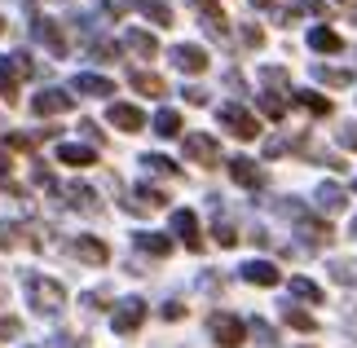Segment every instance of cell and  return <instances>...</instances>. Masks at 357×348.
Masks as SVG:
<instances>
[{
    "instance_id": "6da1fadb",
    "label": "cell",
    "mask_w": 357,
    "mask_h": 348,
    "mask_svg": "<svg viewBox=\"0 0 357 348\" xmlns=\"http://www.w3.org/2000/svg\"><path fill=\"white\" fill-rule=\"evenodd\" d=\"M26 300H31V309H36L40 317H58L62 304H66V287L53 282V278L31 273V278H26Z\"/></svg>"
},
{
    "instance_id": "7a4b0ae2",
    "label": "cell",
    "mask_w": 357,
    "mask_h": 348,
    "mask_svg": "<svg viewBox=\"0 0 357 348\" xmlns=\"http://www.w3.org/2000/svg\"><path fill=\"white\" fill-rule=\"evenodd\" d=\"M31 71H36V62L26 58V53H9V58H0V97H5L9 106L18 102V84Z\"/></svg>"
},
{
    "instance_id": "3957f363",
    "label": "cell",
    "mask_w": 357,
    "mask_h": 348,
    "mask_svg": "<svg viewBox=\"0 0 357 348\" xmlns=\"http://www.w3.org/2000/svg\"><path fill=\"white\" fill-rule=\"evenodd\" d=\"M216 119H221V128L234 133L238 142H256V137H260V119L247 106H238V102H225L221 110H216Z\"/></svg>"
},
{
    "instance_id": "277c9868",
    "label": "cell",
    "mask_w": 357,
    "mask_h": 348,
    "mask_svg": "<svg viewBox=\"0 0 357 348\" xmlns=\"http://www.w3.org/2000/svg\"><path fill=\"white\" fill-rule=\"evenodd\" d=\"M208 331H212V340L221 344V348H238L247 340V322H243V317H234V313H225V309H216L208 317Z\"/></svg>"
},
{
    "instance_id": "5b68a950",
    "label": "cell",
    "mask_w": 357,
    "mask_h": 348,
    "mask_svg": "<svg viewBox=\"0 0 357 348\" xmlns=\"http://www.w3.org/2000/svg\"><path fill=\"white\" fill-rule=\"evenodd\" d=\"M146 322V300L142 296H128V300H119L115 304V313H111V326H115V335H137Z\"/></svg>"
},
{
    "instance_id": "8992f818",
    "label": "cell",
    "mask_w": 357,
    "mask_h": 348,
    "mask_svg": "<svg viewBox=\"0 0 357 348\" xmlns=\"http://www.w3.org/2000/svg\"><path fill=\"white\" fill-rule=\"evenodd\" d=\"M185 159L203 163V168H216V163H221V146H216V137H208V133H190L185 137Z\"/></svg>"
},
{
    "instance_id": "52a82bcc",
    "label": "cell",
    "mask_w": 357,
    "mask_h": 348,
    "mask_svg": "<svg viewBox=\"0 0 357 348\" xmlns=\"http://www.w3.org/2000/svg\"><path fill=\"white\" fill-rule=\"evenodd\" d=\"M71 256L79 264H93V269H102L106 260H111V247H106L102 239H93V234H79V239L71 243Z\"/></svg>"
},
{
    "instance_id": "ba28073f",
    "label": "cell",
    "mask_w": 357,
    "mask_h": 348,
    "mask_svg": "<svg viewBox=\"0 0 357 348\" xmlns=\"http://www.w3.org/2000/svg\"><path fill=\"white\" fill-rule=\"evenodd\" d=\"M172 234L181 239L190 252H203V239H199V216L190 212V207H176L172 212Z\"/></svg>"
},
{
    "instance_id": "9c48e42d",
    "label": "cell",
    "mask_w": 357,
    "mask_h": 348,
    "mask_svg": "<svg viewBox=\"0 0 357 348\" xmlns=\"http://www.w3.org/2000/svg\"><path fill=\"white\" fill-rule=\"evenodd\" d=\"M296 234H300V239H305L309 247H326V243L335 239V229L326 225V220H318V216H305V212L296 216Z\"/></svg>"
},
{
    "instance_id": "30bf717a",
    "label": "cell",
    "mask_w": 357,
    "mask_h": 348,
    "mask_svg": "<svg viewBox=\"0 0 357 348\" xmlns=\"http://www.w3.org/2000/svg\"><path fill=\"white\" fill-rule=\"evenodd\" d=\"M238 273H243V282H252V287H278L282 282V273H278L273 260H247Z\"/></svg>"
},
{
    "instance_id": "8fae6325",
    "label": "cell",
    "mask_w": 357,
    "mask_h": 348,
    "mask_svg": "<svg viewBox=\"0 0 357 348\" xmlns=\"http://www.w3.org/2000/svg\"><path fill=\"white\" fill-rule=\"evenodd\" d=\"M31 110H36L40 119L62 115V110H71V93H62V89H45V93H36V97H31Z\"/></svg>"
},
{
    "instance_id": "7c38bea8",
    "label": "cell",
    "mask_w": 357,
    "mask_h": 348,
    "mask_svg": "<svg viewBox=\"0 0 357 348\" xmlns=\"http://www.w3.org/2000/svg\"><path fill=\"white\" fill-rule=\"evenodd\" d=\"M172 66L185 71V75H199V71H208V53H203L199 45H176L172 49Z\"/></svg>"
},
{
    "instance_id": "4fadbf2b",
    "label": "cell",
    "mask_w": 357,
    "mask_h": 348,
    "mask_svg": "<svg viewBox=\"0 0 357 348\" xmlns=\"http://www.w3.org/2000/svg\"><path fill=\"white\" fill-rule=\"evenodd\" d=\"M31 36L45 45L53 58H66V36L58 31V22H49V18H36V27H31Z\"/></svg>"
},
{
    "instance_id": "5bb4252c",
    "label": "cell",
    "mask_w": 357,
    "mask_h": 348,
    "mask_svg": "<svg viewBox=\"0 0 357 348\" xmlns=\"http://www.w3.org/2000/svg\"><path fill=\"white\" fill-rule=\"evenodd\" d=\"M106 119H111L119 133H142L146 128V115L137 106H128V102H115L111 110H106Z\"/></svg>"
},
{
    "instance_id": "9a60e30c",
    "label": "cell",
    "mask_w": 357,
    "mask_h": 348,
    "mask_svg": "<svg viewBox=\"0 0 357 348\" xmlns=\"http://www.w3.org/2000/svg\"><path fill=\"white\" fill-rule=\"evenodd\" d=\"M128 212H159V207H168V194L155 190V186H137L132 190V199L123 203Z\"/></svg>"
},
{
    "instance_id": "2e32d148",
    "label": "cell",
    "mask_w": 357,
    "mask_h": 348,
    "mask_svg": "<svg viewBox=\"0 0 357 348\" xmlns=\"http://www.w3.org/2000/svg\"><path fill=\"white\" fill-rule=\"evenodd\" d=\"M229 176H234L238 181V186H247V190H260V186H265V172H260L256 168V159H229Z\"/></svg>"
},
{
    "instance_id": "e0dca14e",
    "label": "cell",
    "mask_w": 357,
    "mask_h": 348,
    "mask_svg": "<svg viewBox=\"0 0 357 348\" xmlns=\"http://www.w3.org/2000/svg\"><path fill=\"white\" fill-rule=\"evenodd\" d=\"M58 163H66V168H93V163H98V150L66 142V146H58Z\"/></svg>"
},
{
    "instance_id": "ac0fdd59",
    "label": "cell",
    "mask_w": 357,
    "mask_h": 348,
    "mask_svg": "<svg viewBox=\"0 0 357 348\" xmlns=\"http://www.w3.org/2000/svg\"><path fill=\"white\" fill-rule=\"evenodd\" d=\"M132 243H137V252H146V256H155V260H163V256L172 252V239H168V234H150V229L132 234Z\"/></svg>"
},
{
    "instance_id": "d6986e66",
    "label": "cell",
    "mask_w": 357,
    "mask_h": 348,
    "mask_svg": "<svg viewBox=\"0 0 357 348\" xmlns=\"http://www.w3.org/2000/svg\"><path fill=\"white\" fill-rule=\"evenodd\" d=\"M190 9H195L199 18H208V31H212L216 40H225V13H221V5H216V0H190Z\"/></svg>"
},
{
    "instance_id": "ffe728a7",
    "label": "cell",
    "mask_w": 357,
    "mask_h": 348,
    "mask_svg": "<svg viewBox=\"0 0 357 348\" xmlns=\"http://www.w3.org/2000/svg\"><path fill=\"white\" fill-rule=\"evenodd\" d=\"M66 203H71L75 212H89V216H98V212H102L98 194H93L89 186H66Z\"/></svg>"
},
{
    "instance_id": "44dd1931",
    "label": "cell",
    "mask_w": 357,
    "mask_h": 348,
    "mask_svg": "<svg viewBox=\"0 0 357 348\" xmlns=\"http://www.w3.org/2000/svg\"><path fill=\"white\" fill-rule=\"evenodd\" d=\"M71 89L84 93V97H111L115 93V84H111V80H102V75H75Z\"/></svg>"
},
{
    "instance_id": "7402d4cb",
    "label": "cell",
    "mask_w": 357,
    "mask_h": 348,
    "mask_svg": "<svg viewBox=\"0 0 357 348\" xmlns=\"http://www.w3.org/2000/svg\"><path fill=\"white\" fill-rule=\"evenodd\" d=\"M128 84L142 93V97H163V93H168V84H163L155 71H132V75H128Z\"/></svg>"
},
{
    "instance_id": "603a6c76",
    "label": "cell",
    "mask_w": 357,
    "mask_h": 348,
    "mask_svg": "<svg viewBox=\"0 0 357 348\" xmlns=\"http://www.w3.org/2000/svg\"><path fill=\"white\" fill-rule=\"evenodd\" d=\"M309 49H318V53H340V49H344V40H340L331 27H313V31H309Z\"/></svg>"
},
{
    "instance_id": "cb8c5ba5",
    "label": "cell",
    "mask_w": 357,
    "mask_h": 348,
    "mask_svg": "<svg viewBox=\"0 0 357 348\" xmlns=\"http://www.w3.org/2000/svg\"><path fill=\"white\" fill-rule=\"evenodd\" d=\"M313 80H322L331 89H344V84H353V71L349 66H313Z\"/></svg>"
},
{
    "instance_id": "d4e9b609",
    "label": "cell",
    "mask_w": 357,
    "mask_h": 348,
    "mask_svg": "<svg viewBox=\"0 0 357 348\" xmlns=\"http://www.w3.org/2000/svg\"><path fill=\"white\" fill-rule=\"evenodd\" d=\"M132 5L142 9V13H146V18L155 22V27H172V9L163 5V0H132Z\"/></svg>"
},
{
    "instance_id": "484cf974",
    "label": "cell",
    "mask_w": 357,
    "mask_h": 348,
    "mask_svg": "<svg viewBox=\"0 0 357 348\" xmlns=\"http://www.w3.org/2000/svg\"><path fill=\"white\" fill-rule=\"evenodd\" d=\"M123 45H128L132 53H142V58H155V53H159V40L150 36V31H128V36H123Z\"/></svg>"
},
{
    "instance_id": "4316f807",
    "label": "cell",
    "mask_w": 357,
    "mask_h": 348,
    "mask_svg": "<svg viewBox=\"0 0 357 348\" xmlns=\"http://www.w3.org/2000/svg\"><path fill=\"white\" fill-rule=\"evenodd\" d=\"M344 203H349V199H344V190H340V186H331V181H326V186H318V207H322V212H340Z\"/></svg>"
},
{
    "instance_id": "83f0119b",
    "label": "cell",
    "mask_w": 357,
    "mask_h": 348,
    "mask_svg": "<svg viewBox=\"0 0 357 348\" xmlns=\"http://www.w3.org/2000/svg\"><path fill=\"white\" fill-rule=\"evenodd\" d=\"M291 296L296 300H309V304H322V287L309 282V278H291Z\"/></svg>"
},
{
    "instance_id": "f1b7e54d",
    "label": "cell",
    "mask_w": 357,
    "mask_h": 348,
    "mask_svg": "<svg viewBox=\"0 0 357 348\" xmlns=\"http://www.w3.org/2000/svg\"><path fill=\"white\" fill-rule=\"evenodd\" d=\"M282 322H287V326H296V331H305V335H309V331H318V322H313V313H305V309H291V304L282 309Z\"/></svg>"
},
{
    "instance_id": "f546056e",
    "label": "cell",
    "mask_w": 357,
    "mask_h": 348,
    "mask_svg": "<svg viewBox=\"0 0 357 348\" xmlns=\"http://www.w3.org/2000/svg\"><path fill=\"white\" fill-rule=\"evenodd\" d=\"M291 102H296V106H305L309 115H331V102H326V97H318V93H296Z\"/></svg>"
},
{
    "instance_id": "4dcf8cb0",
    "label": "cell",
    "mask_w": 357,
    "mask_h": 348,
    "mask_svg": "<svg viewBox=\"0 0 357 348\" xmlns=\"http://www.w3.org/2000/svg\"><path fill=\"white\" fill-rule=\"evenodd\" d=\"M155 133L159 137H176V133H181V115H176V110H159V115H155Z\"/></svg>"
},
{
    "instance_id": "1f68e13d",
    "label": "cell",
    "mask_w": 357,
    "mask_h": 348,
    "mask_svg": "<svg viewBox=\"0 0 357 348\" xmlns=\"http://www.w3.org/2000/svg\"><path fill=\"white\" fill-rule=\"evenodd\" d=\"M146 172H155V176H176V163L172 159H163V155H146Z\"/></svg>"
},
{
    "instance_id": "d6a6232c",
    "label": "cell",
    "mask_w": 357,
    "mask_h": 348,
    "mask_svg": "<svg viewBox=\"0 0 357 348\" xmlns=\"http://www.w3.org/2000/svg\"><path fill=\"white\" fill-rule=\"evenodd\" d=\"M22 243V225H13V220H0V252L5 247H18Z\"/></svg>"
},
{
    "instance_id": "836d02e7",
    "label": "cell",
    "mask_w": 357,
    "mask_h": 348,
    "mask_svg": "<svg viewBox=\"0 0 357 348\" xmlns=\"http://www.w3.org/2000/svg\"><path fill=\"white\" fill-rule=\"evenodd\" d=\"M260 110H265L269 119H282L287 115V102H282V97H273V93H260Z\"/></svg>"
},
{
    "instance_id": "e575fe53",
    "label": "cell",
    "mask_w": 357,
    "mask_h": 348,
    "mask_svg": "<svg viewBox=\"0 0 357 348\" xmlns=\"http://www.w3.org/2000/svg\"><path fill=\"white\" fill-rule=\"evenodd\" d=\"M260 80H265L269 89H287V71H282V66H265V71H260Z\"/></svg>"
},
{
    "instance_id": "d590c367",
    "label": "cell",
    "mask_w": 357,
    "mask_h": 348,
    "mask_svg": "<svg viewBox=\"0 0 357 348\" xmlns=\"http://www.w3.org/2000/svg\"><path fill=\"white\" fill-rule=\"evenodd\" d=\"M212 234H216V243H221V247H234V243H238L234 225H225V220H216V229H212Z\"/></svg>"
},
{
    "instance_id": "8d00e7d4",
    "label": "cell",
    "mask_w": 357,
    "mask_h": 348,
    "mask_svg": "<svg viewBox=\"0 0 357 348\" xmlns=\"http://www.w3.org/2000/svg\"><path fill=\"white\" fill-rule=\"evenodd\" d=\"M93 58H98V62H115V58H119V45L102 40V45H93Z\"/></svg>"
},
{
    "instance_id": "74e56055",
    "label": "cell",
    "mask_w": 357,
    "mask_h": 348,
    "mask_svg": "<svg viewBox=\"0 0 357 348\" xmlns=\"http://www.w3.org/2000/svg\"><path fill=\"white\" fill-rule=\"evenodd\" d=\"M181 317H185V304L181 300H168V304H163V322H181Z\"/></svg>"
},
{
    "instance_id": "f35d334b",
    "label": "cell",
    "mask_w": 357,
    "mask_h": 348,
    "mask_svg": "<svg viewBox=\"0 0 357 348\" xmlns=\"http://www.w3.org/2000/svg\"><path fill=\"white\" fill-rule=\"evenodd\" d=\"M13 335H22V322L18 317H0V340H13Z\"/></svg>"
},
{
    "instance_id": "ab89813d",
    "label": "cell",
    "mask_w": 357,
    "mask_h": 348,
    "mask_svg": "<svg viewBox=\"0 0 357 348\" xmlns=\"http://www.w3.org/2000/svg\"><path fill=\"white\" fill-rule=\"evenodd\" d=\"M331 278H335V282H353V264L349 260H335L331 264Z\"/></svg>"
},
{
    "instance_id": "60d3db41",
    "label": "cell",
    "mask_w": 357,
    "mask_h": 348,
    "mask_svg": "<svg viewBox=\"0 0 357 348\" xmlns=\"http://www.w3.org/2000/svg\"><path fill=\"white\" fill-rule=\"evenodd\" d=\"M340 146H344V150H357V123H344V128H340Z\"/></svg>"
},
{
    "instance_id": "b9f144b4",
    "label": "cell",
    "mask_w": 357,
    "mask_h": 348,
    "mask_svg": "<svg viewBox=\"0 0 357 348\" xmlns=\"http://www.w3.org/2000/svg\"><path fill=\"white\" fill-rule=\"evenodd\" d=\"M247 331H256V340H260V344H273V331H269V322H260V317H256V322L247 326Z\"/></svg>"
},
{
    "instance_id": "7bdbcfd3",
    "label": "cell",
    "mask_w": 357,
    "mask_h": 348,
    "mask_svg": "<svg viewBox=\"0 0 357 348\" xmlns=\"http://www.w3.org/2000/svg\"><path fill=\"white\" fill-rule=\"evenodd\" d=\"M53 348H89V344L75 340V335H53Z\"/></svg>"
},
{
    "instance_id": "ee69618b",
    "label": "cell",
    "mask_w": 357,
    "mask_h": 348,
    "mask_svg": "<svg viewBox=\"0 0 357 348\" xmlns=\"http://www.w3.org/2000/svg\"><path fill=\"white\" fill-rule=\"evenodd\" d=\"M185 93V102L190 106H203V102H208V93H203V89H195V84H190V89H181Z\"/></svg>"
},
{
    "instance_id": "f6af8a7d",
    "label": "cell",
    "mask_w": 357,
    "mask_h": 348,
    "mask_svg": "<svg viewBox=\"0 0 357 348\" xmlns=\"http://www.w3.org/2000/svg\"><path fill=\"white\" fill-rule=\"evenodd\" d=\"M79 133H84L89 142H102V133H98V123H93V119H79Z\"/></svg>"
},
{
    "instance_id": "bcb514c9",
    "label": "cell",
    "mask_w": 357,
    "mask_h": 348,
    "mask_svg": "<svg viewBox=\"0 0 357 348\" xmlns=\"http://www.w3.org/2000/svg\"><path fill=\"white\" fill-rule=\"evenodd\" d=\"M243 40H247V45H260V40H265V31H260V27H243Z\"/></svg>"
},
{
    "instance_id": "7dc6e473",
    "label": "cell",
    "mask_w": 357,
    "mask_h": 348,
    "mask_svg": "<svg viewBox=\"0 0 357 348\" xmlns=\"http://www.w3.org/2000/svg\"><path fill=\"white\" fill-rule=\"evenodd\" d=\"M252 5H269V0H252Z\"/></svg>"
},
{
    "instance_id": "c3c4849f",
    "label": "cell",
    "mask_w": 357,
    "mask_h": 348,
    "mask_svg": "<svg viewBox=\"0 0 357 348\" xmlns=\"http://www.w3.org/2000/svg\"><path fill=\"white\" fill-rule=\"evenodd\" d=\"M0 31H5V18H0Z\"/></svg>"
},
{
    "instance_id": "681fc988",
    "label": "cell",
    "mask_w": 357,
    "mask_h": 348,
    "mask_svg": "<svg viewBox=\"0 0 357 348\" xmlns=\"http://www.w3.org/2000/svg\"><path fill=\"white\" fill-rule=\"evenodd\" d=\"M353 234H357V220H353Z\"/></svg>"
}]
</instances>
